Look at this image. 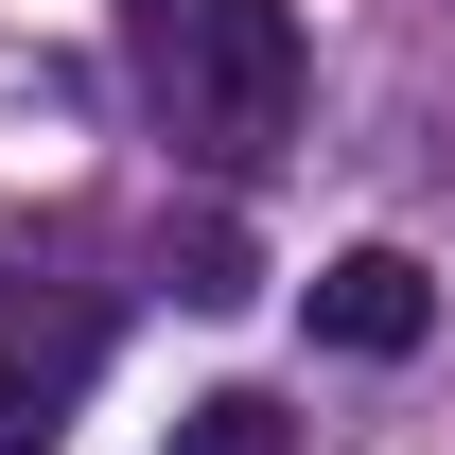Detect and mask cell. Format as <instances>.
I'll return each instance as SVG.
<instances>
[{
    "mask_svg": "<svg viewBox=\"0 0 455 455\" xmlns=\"http://www.w3.org/2000/svg\"><path fill=\"white\" fill-rule=\"evenodd\" d=\"M175 298L228 315V298H245V228H193V245H175Z\"/></svg>",
    "mask_w": 455,
    "mask_h": 455,
    "instance_id": "5b68a950",
    "label": "cell"
},
{
    "mask_svg": "<svg viewBox=\"0 0 455 455\" xmlns=\"http://www.w3.org/2000/svg\"><path fill=\"white\" fill-rule=\"evenodd\" d=\"M158 455H298V420H281L263 386H211V403H175V438H158Z\"/></svg>",
    "mask_w": 455,
    "mask_h": 455,
    "instance_id": "3957f363",
    "label": "cell"
},
{
    "mask_svg": "<svg viewBox=\"0 0 455 455\" xmlns=\"http://www.w3.org/2000/svg\"><path fill=\"white\" fill-rule=\"evenodd\" d=\"M315 333L386 368V350H420V333H438V281H420L403 245H333V263H315Z\"/></svg>",
    "mask_w": 455,
    "mask_h": 455,
    "instance_id": "7a4b0ae2",
    "label": "cell"
},
{
    "mask_svg": "<svg viewBox=\"0 0 455 455\" xmlns=\"http://www.w3.org/2000/svg\"><path fill=\"white\" fill-rule=\"evenodd\" d=\"M0 455H53V386H36L18 333H0Z\"/></svg>",
    "mask_w": 455,
    "mask_h": 455,
    "instance_id": "277c9868",
    "label": "cell"
},
{
    "mask_svg": "<svg viewBox=\"0 0 455 455\" xmlns=\"http://www.w3.org/2000/svg\"><path fill=\"white\" fill-rule=\"evenodd\" d=\"M298 0H158V123H175V158H211V175H263L298 140Z\"/></svg>",
    "mask_w": 455,
    "mask_h": 455,
    "instance_id": "6da1fadb",
    "label": "cell"
}]
</instances>
